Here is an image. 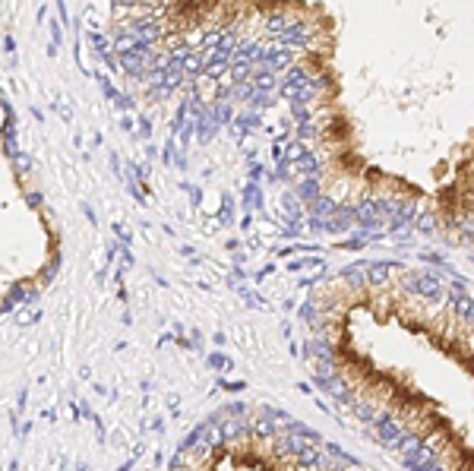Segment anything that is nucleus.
Instances as JSON below:
<instances>
[{"label": "nucleus", "instance_id": "f257e3e1", "mask_svg": "<svg viewBox=\"0 0 474 471\" xmlns=\"http://www.w3.org/2000/svg\"><path fill=\"white\" fill-rule=\"evenodd\" d=\"M310 332L326 386L420 471H474V304L411 266L341 272Z\"/></svg>", "mask_w": 474, "mask_h": 471}]
</instances>
